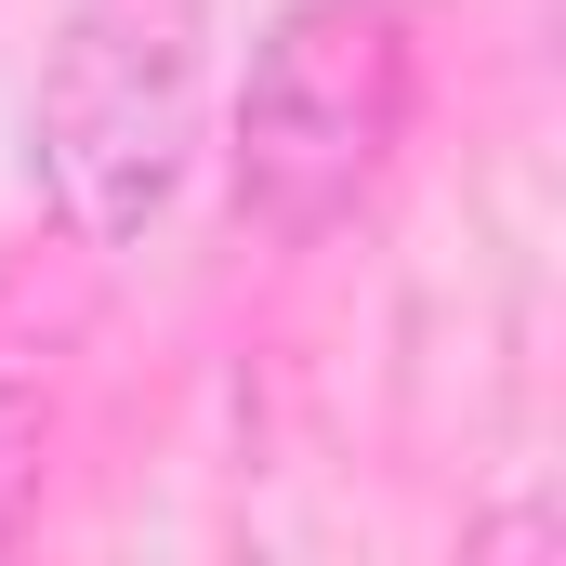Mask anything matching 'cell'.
Returning <instances> with one entry per match:
<instances>
[{
	"mask_svg": "<svg viewBox=\"0 0 566 566\" xmlns=\"http://www.w3.org/2000/svg\"><path fill=\"white\" fill-rule=\"evenodd\" d=\"M198 66H211V13L198 0H80L66 40L40 53V185L93 251H133L185 185L198 145Z\"/></svg>",
	"mask_w": 566,
	"mask_h": 566,
	"instance_id": "6da1fadb",
	"label": "cell"
},
{
	"mask_svg": "<svg viewBox=\"0 0 566 566\" xmlns=\"http://www.w3.org/2000/svg\"><path fill=\"white\" fill-rule=\"evenodd\" d=\"M409 133V13L396 0H290L238 93V211L264 238H329Z\"/></svg>",
	"mask_w": 566,
	"mask_h": 566,
	"instance_id": "7a4b0ae2",
	"label": "cell"
},
{
	"mask_svg": "<svg viewBox=\"0 0 566 566\" xmlns=\"http://www.w3.org/2000/svg\"><path fill=\"white\" fill-rule=\"evenodd\" d=\"M27 448H40V422H27V396H0V541H13V514H27V474H40Z\"/></svg>",
	"mask_w": 566,
	"mask_h": 566,
	"instance_id": "3957f363",
	"label": "cell"
}]
</instances>
